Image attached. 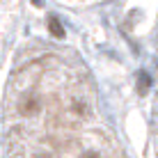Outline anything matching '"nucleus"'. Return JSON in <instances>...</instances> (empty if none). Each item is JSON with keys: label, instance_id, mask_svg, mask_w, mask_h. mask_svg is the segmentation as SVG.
<instances>
[{"label": "nucleus", "instance_id": "obj_5", "mask_svg": "<svg viewBox=\"0 0 158 158\" xmlns=\"http://www.w3.org/2000/svg\"><path fill=\"white\" fill-rule=\"evenodd\" d=\"M35 5H39V0H35Z\"/></svg>", "mask_w": 158, "mask_h": 158}, {"label": "nucleus", "instance_id": "obj_1", "mask_svg": "<svg viewBox=\"0 0 158 158\" xmlns=\"http://www.w3.org/2000/svg\"><path fill=\"white\" fill-rule=\"evenodd\" d=\"M19 110L23 112V115H35V112L39 110V101H37L35 96H28V99H23V101H21Z\"/></svg>", "mask_w": 158, "mask_h": 158}, {"label": "nucleus", "instance_id": "obj_4", "mask_svg": "<svg viewBox=\"0 0 158 158\" xmlns=\"http://www.w3.org/2000/svg\"><path fill=\"white\" fill-rule=\"evenodd\" d=\"M83 158H99V154H94V151H89V154H85Z\"/></svg>", "mask_w": 158, "mask_h": 158}, {"label": "nucleus", "instance_id": "obj_2", "mask_svg": "<svg viewBox=\"0 0 158 158\" xmlns=\"http://www.w3.org/2000/svg\"><path fill=\"white\" fill-rule=\"evenodd\" d=\"M48 30H51V35L55 37V39H62V37H64V28L60 25V21L55 19V16L48 19Z\"/></svg>", "mask_w": 158, "mask_h": 158}, {"label": "nucleus", "instance_id": "obj_3", "mask_svg": "<svg viewBox=\"0 0 158 158\" xmlns=\"http://www.w3.org/2000/svg\"><path fill=\"white\" fill-rule=\"evenodd\" d=\"M147 87H149V76H147V73H140V89H147Z\"/></svg>", "mask_w": 158, "mask_h": 158}]
</instances>
